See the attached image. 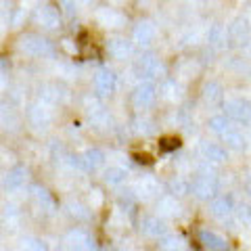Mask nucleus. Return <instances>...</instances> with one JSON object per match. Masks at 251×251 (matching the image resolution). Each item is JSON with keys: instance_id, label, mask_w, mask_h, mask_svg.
Masks as SVG:
<instances>
[{"instance_id": "f3484780", "label": "nucleus", "mask_w": 251, "mask_h": 251, "mask_svg": "<svg viewBox=\"0 0 251 251\" xmlns=\"http://www.w3.org/2000/svg\"><path fill=\"white\" fill-rule=\"evenodd\" d=\"M249 36H251V27H249V23L245 19H237L228 27V38L234 44H245L249 40Z\"/></svg>"}, {"instance_id": "2eb2a0df", "label": "nucleus", "mask_w": 251, "mask_h": 251, "mask_svg": "<svg viewBox=\"0 0 251 251\" xmlns=\"http://www.w3.org/2000/svg\"><path fill=\"white\" fill-rule=\"evenodd\" d=\"M27 180V170L25 168H11L9 172H4L2 176V188L4 191H17V188H21L23 184H25Z\"/></svg>"}, {"instance_id": "20e7f679", "label": "nucleus", "mask_w": 251, "mask_h": 251, "mask_svg": "<svg viewBox=\"0 0 251 251\" xmlns=\"http://www.w3.org/2000/svg\"><path fill=\"white\" fill-rule=\"evenodd\" d=\"M134 72L138 77H145L147 82H153L166 75V67H163V63L155 54H145V57H140L134 63Z\"/></svg>"}, {"instance_id": "39448f33", "label": "nucleus", "mask_w": 251, "mask_h": 251, "mask_svg": "<svg viewBox=\"0 0 251 251\" xmlns=\"http://www.w3.org/2000/svg\"><path fill=\"white\" fill-rule=\"evenodd\" d=\"M155 100H157V88L153 82H147V80L140 82L130 94V103L134 109H138V111H145V109L153 107Z\"/></svg>"}, {"instance_id": "c756f323", "label": "nucleus", "mask_w": 251, "mask_h": 251, "mask_svg": "<svg viewBox=\"0 0 251 251\" xmlns=\"http://www.w3.org/2000/svg\"><path fill=\"white\" fill-rule=\"evenodd\" d=\"M40 99H44L46 103H59L61 100V90L57 86H44V92L40 90Z\"/></svg>"}, {"instance_id": "e433bc0d", "label": "nucleus", "mask_w": 251, "mask_h": 251, "mask_svg": "<svg viewBox=\"0 0 251 251\" xmlns=\"http://www.w3.org/2000/svg\"><path fill=\"white\" fill-rule=\"evenodd\" d=\"M247 193H249V197H251V178H249V182H247Z\"/></svg>"}, {"instance_id": "b1692460", "label": "nucleus", "mask_w": 251, "mask_h": 251, "mask_svg": "<svg viewBox=\"0 0 251 251\" xmlns=\"http://www.w3.org/2000/svg\"><path fill=\"white\" fill-rule=\"evenodd\" d=\"M31 195H34V199H36V203L40 205L42 209H46V211H50L52 207H54V201H52V197H50V193L46 191V188H42V186H34L31 188Z\"/></svg>"}, {"instance_id": "1a4fd4ad", "label": "nucleus", "mask_w": 251, "mask_h": 251, "mask_svg": "<svg viewBox=\"0 0 251 251\" xmlns=\"http://www.w3.org/2000/svg\"><path fill=\"white\" fill-rule=\"evenodd\" d=\"M209 214L216 216L220 220L230 218L232 214H237V205H234L232 195H218L209 201Z\"/></svg>"}, {"instance_id": "6ab92c4d", "label": "nucleus", "mask_w": 251, "mask_h": 251, "mask_svg": "<svg viewBox=\"0 0 251 251\" xmlns=\"http://www.w3.org/2000/svg\"><path fill=\"white\" fill-rule=\"evenodd\" d=\"M220 138L226 143V147L234 149V151H241V149L245 147V136H243V132L237 128V126H230L224 134H220Z\"/></svg>"}, {"instance_id": "c9c22d12", "label": "nucleus", "mask_w": 251, "mask_h": 251, "mask_svg": "<svg viewBox=\"0 0 251 251\" xmlns=\"http://www.w3.org/2000/svg\"><path fill=\"white\" fill-rule=\"evenodd\" d=\"M132 157H134V161H138V163H151V157H149V155H140V153H132Z\"/></svg>"}, {"instance_id": "473e14b6", "label": "nucleus", "mask_w": 251, "mask_h": 251, "mask_svg": "<svg viewBox=\"0 0 251 251\" xmlns=\"http://www.w3.org/2000/svg\"><path fill=\"white\" fill-rule=\"evenodd\" d=\"M69 216L72 218H75V220H88V209H84L80 203H72V205H69Z\"/></svg>"}, {"instance_id": "7c9ffc66", "label": "nucleus", "mask_w": 251, "mask_h": 251, "mask_svg": "<svg viewBox=\"0 0 251 251\" xmlns=\"http://www.w3.org/2000/svg\"><path fill=\"white\" fill-rule=\"evenodd\" d=\"M180 147V138L178 136H163L159 140V151L163 153H170V151H176Z\"/></svg>"}, {"instance_id": "aec40b11", "label": "nucleus", "mask_w": 251, "mask_h": 251, "mask_svg": "<svg viewBox=\"0 0 251 251\" xmlns=\"http://www.w3.org/2000/svg\"><path fill=\"white\" fill-rule=\"evenodd\" d=\"M97 19L103 23L105 27H122L124 21H126L124 15L117 13V11H113V9H100L99 15H97Z\"/></svg>"}, {"instance_id": "cd10ccee", "label": "nucleus", "mask_w": 251, "mask_h": 251, "mask_svg": "<svg viewBox=\"0 0 251 251\" xmlns=\"http://www.w3.org/2000/svg\"><path fill=\"white\" fill-rule=\"evenodd\" d=\"M230 126H232V122H230L226 115H214V117L209 120V130H211V132H216L218 136H220V134H224V132L228 130Z\"/></svg>"}, {"instance_id": "a211bd4d", "label": "nucleus", "mask_w": 251, "mask_h": 251, "mask_svg": "<svg viewBox=\"0 0 251 251\" xmlns=\"http://www.w3.org/2000/svg\"><path fill=\"white\" fill-rule=\"evenodd\" d=\"M27 117H29V122L34 124V126H42V128H46V126L50 124L52 120V113L49 111V107L46 105H31L29 107V111H27Z\"/></svg>"}, {"instance_id": "f257e3e1", "label": "nucleus", "mask_w": 251, "mask_h": 251, "mask_svg": "<svg viewBox=\"0 0 251 251\" xmlns=\"http://www.w3.org/2000/svg\"><path fill=\"white\" fill-rule=\"evenodd\" d=\"M191 193L203 201H211L214 197H218V193H220L218 176L211 174V172H199V174H195L191 180Z\"/></svg>"}, {"instance_id": "f8f14e48", "label": "nucleus", "mask_w": 251, "mask_h": 251, "mask_svg": "<svg viewBox=\"0 0 251 251\" xmlns=\"http://www.w3.org/2000/svg\"><path fill=\"white\" fill-rule=\"evenodd\" d=\"M155 36H157V29L151 21H140L132 29V42L138 46H151L155 42Z\"/></svg>"}, {"instance_id": "4468645a", "label": "nucleus", "mask_w": 251, "mask_h": 251, "mask_svg": "<svg viewBox=\"0 0 251 251\" xmlns=\"http://www.w3.org/2000/svg\"><path fill=\"white\" fill-rule=\"evenodd\" d=\"M107 52L111 54L113 59L124 61L132 54V42L126 40V38H122V36H113V38L107 40Z\"/></svg>"}, {"instance_id": "72a5a7b5", "label": "nucleus", "mask_w": 251, "mask_h": 251, "mask_svg": "<svg viewBox=\"0 0 251 251\" xmlns=\"http://www.w3.org/2000/svg\"><path fill=\"white\" fill-rule=\"evenodd\" d=\"M237 214H239L241 222H251V207H247V205L237 207Z\"/></svg>"}, {"instance_id": "dca6fc26", "label": "nucleus", "mask_w": 251, "mask_h": 251, "mask_svg": "<svg viewBox=\"0 0 251 251\" xmlns=\"http://www.w3.org/2000/svg\"><path fill=\"white\" fill-rule=\"evenodd\" d=\"M201 155H203V159H207L211 163H222L226 159V149L220 143L205 140V143H201Z\"/></svg>"}, {"instance_id": "5701e85b", "label": "nucleus", "mask_w": 251, "mask_h": 251, "mask_svg": "<svg viewBox=\"0 0 251 251\" xmlns=\"http://www.w3.org/2000/svg\"><path fill=\"white\" fill-rule=\"evenodd\" d=\"M157 191H159V184L151 176H145L143 180H138V184L134 188V193L143 195V197H153V195H157Z\"/></svg>"}, {"instance_id": "f03ea898", "label": "nucleus", "mask_w": 251, "mask_h": 251, "mask_svg": "<svg viewBox=\"0 0 251 251\" xmlns=\"http://www.w3.org/2000/svg\"><path fill=\"white\" fill-rule=\"evenodd\" d=\"M17 49L23 54H27V57H36V59L50 57V54L54 52L52 42L49 40V38L40 36V34H25V36H21Z\"/></svg>"}, {"instance_id": "c85d7f7f", "label": "nucleus", "mask_w": 251, "mask_h": 251, "mask_svg": "<svg viewBox=\"0 0 251 251\" xmlns=\"http://www.w3.org/2000/svg\"><path fill=\"white\" fill-rule=\"evenodd\" d=\"M61 46V50L63 52H67L69 57H75V54H82V49H80V44H77L75 40H72V38H63V40L59 42Z\"/></svg>"}, {"instance_id": "bb28decb", "label": "nucleus", "mask_w": 251, "mask_h": 251, "mask_svg": "<svg viewBox=\"0 0 251 251\" xmlns=\"http://www.w3.org/2000/svg\"><path fill=\"white\" fill-rule=\"evenodd\" d=\"M19 251H49V245H46L42 239L25 237L19 241Z\"/></svg>"}, {"instance_id": "9b49d317", "label": "nucleus", "mask_w": 251, "mask_h": 251, "mask_svg": "<svg viewBox=\"0 0 251 251\" xmlns=\"http://www.w3.org/2000/svg\"><path fill=\"white\" fill-rule=\"evenodd\" d=\"M197 241L205 251H230L228 239H224L222 234H218L214 230H199Z\"/></svg>"}, {"instance_id": "a878e982", "label": "nucleus", "mask_w": 251, "mask_h": 251, "mask_svg": "<svg viewBox=\"0 0 251 251\" xmlns=\"http://www.w3.org/2000/svg\"><path fill=\"white\" fill-rule=\"evenodd\" d=\"M157 209H159L161 216H176L180 211V205H178V201L174 199V195H170V197H161L159 199Z\"/></svg>"}, {"instance_id": "6e6552de", "label": "nucleus", "mask_w": 251, "mask_h": 251, "mask_svg": "<svg viewBox=\"0 0 251 251\" xmlns=\"http://www.w3.org/2000/svg\"><path fill=\"white\" fill-rule=\"evenodd\" d=\"M105 163V155L99 149H86L82 155L72 157V166H77L86 172H97Z\"/></svg>"}, {"instance_id": "412c9836", "label": "nucleus", "mask_w": 251, "mask_h": 251, "mask_svg": "<svg viewBox=\"0 0 251 251\" xmlns=\"http://www.w3.org/2000/svg\"><path fill=\"white\" fill-rule=\"evenodd\" d=\"M222 99H224L222 86H220L218 82H207L205 86H203V100H205L207 105H220Z\"/></svg>"}, {"instance_id": "7ed1b4c3", "label": "nucleus", "mask_w": 251, "mask_h": 251, "mask_svg": "<svg viewBox=\"0 0 251 251\" xmlns=\"http://www.w3.org/2000/svg\"><path fill=\"white\" fill-rule=\"evenodd\" d=\"M63 243H65L67 251H97V247H99L97 239L86 228H77V226L65 234Z\"/></svg>"}, {"instance_id": "9d476101", "label": "nucleus", "mask_w": 251, "mask_h": 251, "mask_svg": "<svg viewBox=\"0 0 251 251\" xmlns=\"http://www.w3.org/2000/svg\"><path fill=\"white\" fill-rule=\"evenodd\" d=\"M34 19H36L38 25H42L44 29H49V31L61 27V11H59L54 4H44V6H40V9L36 11Z\"/></svg>"}, {"instance_id": "0eeeda50", "label": "nucleus", "mask_w": 251, "mask_h": 251, "mask_svg": "<svg viewBox=\"0 0 251 251\" xmlns=\"http://www.w3.org/2000/svg\"><path fill=\"white\" fill-rule=\"evenodd\" d=\"M94 90L100 99H107V97H113L115 90H117V75L111 69H99L94 74Z\"/></svg>"}, {"instance_id": "ddd939ff", "label": "nucleus", "mask_w": 251, "mask_h": 251, "mask_svg": "<svg viewBox=\"0 0 251 251\" xmlns=\"http://www.w3.org/2000/svg\"><path fill=\"white\" fill-rule=\"evenodd\" d=\"M166 230H168V226L159 216H145L140 220V232L145 237L161 239V237H166Z\"/></svg>"}, {"instance_id": "423d86ee", "label": "nucleus", "mask_w": 251, "mask_h": 251, "mask_svg": "<svg viewBox=\"0 0 251 251\" xmlns=\"http://www.w3.org/2000/svg\"><path fill=\"white\" fill-rule=\"evenodd\" d=\"M224 115L230 122L249 126L251 124V103L247 99H230L224 103Z\"/></svg>"}, {"instance_id": "f704fd0d", "label": "nucleus", "mask_w": 251, "mask_h": 251, "mask_svg": "<svg viewBox=\"0 0 251 251\" xmlns=\"http://www.w3.org/2000/svg\"><path fill=\"white\" fill-rule=\"evenodd\" d=\"M59 2V9H63L65 13H74L75 9V0H57Z\"/></svg>"}, {"instance_id": "4be33fe9", "label": "nucleus", "mask_w": 251, "mask_h": 251, "mask_svg": "<svg viewBox=\"0 0 251 251\" xmlns=\"http://www.w3.org/2000/svg\"><path fill=\"white\" fill-rule=\"evenodd\" d=\"M126 178H128V172H126L124 168H117V166H111L109 170H105V184L109 186H122L126 182Z\"/></svg>"}, {"instance_id": "393cba45", "label": "nucleus", "mask_w": 251, "mask_h": 251, "mask_svg": "<svg viewBox=\"0 0 251 251\" xmlns=\"http://www.w3.org/2000/svg\"><path fill=\"white\" fill-rule=\"evenodd\" d=\"M159 247H161V251H184L186 249L184 241L180 237H176V234H166V237H161Z\"/></svg>"}, {"instance_id": "2f4dec72", "label": "nucleus", "mask_w": 251, "mask_h": 251, "mask_svg": "<svg viewBox=\"0 0 251 251\" xmlns=\"http://www.w3.org/2000/svg\"><path fill=\"white\" fill-rule=\"evenodd\" d=\"M170 191H172V195H186L188 191H191V182H184V180H180V178H174L170 182Z\"/></svg>"}]
</instances>
